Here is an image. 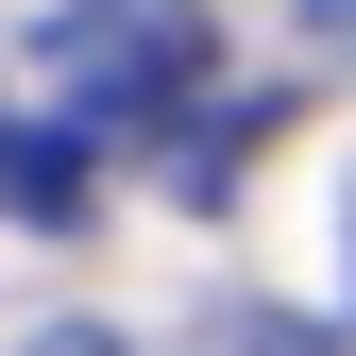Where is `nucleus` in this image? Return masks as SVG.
Here are the masks:
<instances>
[{
	"label": "nucleus",
	"instance_id": "f257e3e1",
	"mask_svg": "<svg viewBox=\"0 0 356 356\" xmlns=\"http://www.w3.org/2000/svg\"><path fill=\"white\" fill-rule=\"evenodd\" d=\"M34 85L85 102V119H170L204 85V17H187V0H85V17L34 34Z\"/></svg>",
	"mask_w": 356,
	"mask_h": 356
},
{
	"label": "nucleus",
	"instance_id": "f03ea898",
	"mask_svg": "<svg viewBox=\"0 0 356 356\" xmlns=\"http://www.w3.org/2000/svg\"><path fill=\"white\" fill-rule=\"evenodd\" d=\"M204 356H356V339H339V323H289V305H254V323H220Z\"/></svg>",
	"mask_w": 356,
	"mask_h": 356
},
{
	"label": "nucleus",
	"instance_id": "7ed1b4c3",
	"mask_svg": "<svg viewBox=\"0 0 356 356\" xmlns=\"http://www.w3.org/2000/svg\"><path fill=\"white\" fill-rule=\"evenodd\" d=\"M17 356H119V339H102V323H34Z\"/></svg>",
	"mask_w": 356,
	"mask_h": 356
}]
</instances>
